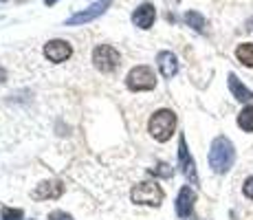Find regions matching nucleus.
<instances>
[{
	"label": "nucleus",
	"instance_id": "f257e3e1",
	"mask_svg": "<svg viewBox=\"0 0 253 220\" xmlns=\"http://www.w3.org/2000/svg\"><path fill=\"white\" fill-rule=\"evenodd\" d=\"M209 168L216 174H227L231 170V165L236 163V148L227 136H216L211 141V148H209Z\"/></svg>",
	"mask_w": 253,
	"mask_h": 220
},
{
	"label": "nucleus",
	"instance_id": "f03ea898",
	"mask_svg": "<svg viewBox=\"0 0 253 220\" xmlns=\"http://www.w3.org/2000/svg\"><path fill=\"white\" fill-rule=\"evenodd\" d=\"M174 128H176V115H174L172 110H168V108L157 110L152 117H150V121H148L150 134H152L157 141H161V143H165V141L172 139Z\"/></svg>",
	"mask_w": 253,
	"mask_h": 220
},
{
	"label": "nucleus",
	"instance_id": "7ed1b4c3",
	"mask_svg": "<svg viewBox=\"0 0 253 220\" xmlns=\"http://www.w3.org/2000/svg\"><path fill=\"white\" fill-rule=\"evenodd\" d=\"M130 198H132L137 205H150V207H159V205L163 203V189H161V185L145 180V183L134 185L132 192H130Z\"/></svg>",
	"mask_w": 253,
	"mask_h": 220
},
{
	"label": "nucleus",
	"instance_id": "20e7f679",
	"mask_svg": "<svg viewBox=\"0 0 253 220\" xmlns=\"http://www.w3.org/2000/svg\"><path fill=\"white\" fill-rule=\"evenodd\" d=\"M126 86L134 92L152 90V88L157 86V75H154V71L150 66H143V64L134 66L132 71L128 73V77H126Z\"/></svg>",
	"mask_w": 253,
	"mask_h": 220
},
{
	"label": "nucleus",
	"instance_id": "39448f33",
	"mask_svg": "<svg viewBox=\"0 0 253 220\" xmlns=\"http://www.w3.org/2000/svg\"><path fill=\"white\" fill-rule=\"evenodd\" d=\"M119 51L110 44H99L92 51V64H95L97 71L101 73H113L117 66H119Z\"/></svg>",
	"mask_w": 253,
	"mask_h": 220
},
{
	"label": "nucleus",
	"instance_id": "423d86ee",
	"mask_svg": "<svg viewBox=\"0 0 253 220\" xmlns=\"http://www.w3.org/2000/svg\"><path fill=\"white\" fill-rule=\"evenodd\" d=\"M113 4V0H99V2L90 4L88 9H82V11L73 13V16L66 20V24L69 27H80V24H86V22H92L95 18L104 16L106 11H108V7Z\"/></svg>",
	"mask_w": 253,
	"mask_h": 220
},
{
	"label": "nucleus",
	"instance_id": "0eeeda50",
	"mask_svg": "<svg viewBox=\"0 0 253 220\" xmlns=\"http://www.w3.org/2000/svg\"><path fill=\"white\" fill-rule=\"evenodd\" d=\"M178 168H181L183 176L189 180L192 185H198V174H196V163H194V156L189 154L187 150V141H185V136L181 134V139H178Z\"/></svg>",
	"mask_w": 253,
	"mask_h": 220
},
{
	"label": "nucleus",
	"instance_id": "6e6552de",
	"mask_svg": "<svg viewBox=\"0 0 253 220\" xmlns=\"http://www.w3.org/2000/svg\"><path fill=\"white\" fill-rule=\"evenodd\" d=\"M73 55V46L66 40H51L44 44V57L53 64H62Z\"/></svg>",
	"mask_w": 253,
	"mask_h": 220
},
{
	"label": "nucleus",
	"instance_id": "1a4fd4ad",
	"mask_svg": "<svg viewBox=\"0 0 253 220\" xmlns=\"http://www.w3.org/2000/svg\"><path fill=\"white\" fill-rule=\"evenodd\" d=\"M157 20V9L152 2H141L132 11V24L139 29H150Z\"/></svg>",
	"mask_w": 253,
	"mask_h": 220
},
{
	"label": "nucleus",
	"instance_id": "9d476101",
	"mask_svg": "<svg viewBox=\"0 0 253 220\" xmlns=\"http://www.w3.org/2000/svg\"><path fill=\"white\" fill-rule=\"evenodd\" d=\"M194 203H196V192H194L189 185H185L176 196V214L181 218H189L194 212Z\"/></svg>",
	"mask_w": 253,
	"mask_h": 220
},
{
	"label": "nucleus",
	"instance_id": "9b49d317",
	"mask_svg": "<svg viewBox=\"0 0 253 220\" xmlns=\"http://www.w3.org/2000/svg\"><path fill=\"white\" fill-rule=\"evenodd\" d=\"M64 194V185L60 180H42L36 189H33V200H48V198H60Z\"/></svg>",
	"mask_w": 253,
	"mask_h": 220
},
{
	"label": "nucleus",
	"instance_id": "f8f14e48",
	"mask_svg": "<svg viewBox=\"0 0 253 220\" xmlns=\"http://www.w3.org/2000/svg\"><path fill=\"white\" fill-rule=\"evenodd\" d=\"M157 64H159L161 75L168 77V80H172V77L178 73V60H176V55H174L172 51H161V53H159V55H157Z\"/></svg>",
	"mask_w": 253,
	"mask_h": 220
},
{
	"label": "nucleus",
	"instance_id": "ddd939ff",
	"mask_svg": "<svg viewBox=\"0 0 253 220\" xmlns=\"http://www.w3.org/2000/svg\"><path fill=\"white\" fill-rule=\"evenodd\" d=\"M227 80H229V90H231V95L236 97L238 101H245V104H247V101H253V90H249V88H247L240 80H238L236 73H229V77H227Z\"/></svg>",
	"mask_w": 253,
	"mask_h": 220
},
{
	"label": "nucleus",
	"instance_id": "4468645a",
	"mask_svg": "<svg viewBox=\"0 0 253 220\" xmlns=\"http://www.w3.org/2000/svg\"><path fill=\"white\" fill-rule=\"evenodd\" d=\"M236 57L240 64L253 68V44L251 42H242L236 46Z\"/></svg>",
	"mask_w": 253,
	"mask_h": 220
},
{
	"label": "nucleus",
	"instance_id": "2eb2a0df",
	"mask_svg": "<svg viewBox=\"0 0 253 220\" xmlns=\"http://www.w3.org/2000/svg\"><path fill=\"white\" fill-rule=\"evenodd\" d=\"M185 22H187V27H192L196 33H205L207 22H205V18H203V13L187 11V13H185Z\"/></svg>",
	"mask_w": 253,
	"mask_h": 220
},
{
	"label": "nucleus",
	"instance_id": "dca6fc26",
	"mask_svg": "<svg viewBox=\"0 0 253 220\" xmlns=\"http://www.w3.org/2000/svg\"><path fill=\"white\" fill-rule=\"evenodd\" d=\"M238 126L245 132H253V106H245L238 115Z\"/></svg>",
	"mask_w": 253,
	"mask_h": 220
},
{
	"label": "nucleus",
	"instance_id": "f3484780",
	"mask_svg": "<svg viewBox=\"0 0 253 220\" xmlns=\"http://www.w3.org/2000/svg\"><path fill=\"white\" fill-rule=\"evenodd\" d=\"M150 174H152V176H161V178H172L174 170L169 168L168 163H159V165H154V168L150 170Z\"/></svg>",
	"mask_w": 253,
	"mask_h": 220
},
{
	"label": "nucleus",
	"instance_id": "a211bd4d",
	"mask_svg": "<svg viewBox=\"0 0 253 220\" xmlns=\"http://www.w3.org/2000/svg\"><path fill=\"white\" fill-rule=\"evenodd\" d=\"M2 220H22V212H20V209L4 207L2 209Z\"/></svg>",
	"mask_w": 253,
	"mask_h": 220
},
{
	"label": "nucleus",
	"instance_id": "6ab92c4d",
	"mask_svg": "<svg viewBox=\"0 0 253 220\" xmlns=\"http://www.w3.org/2000/svg\"><path fill=\"white\" fill-rule=\"evenodd\" d=\"M242 194H245L249 200H253V176L245 180V185H242Z\"/></svg>",
	"mask_w": 253,
	"mask_h": 220
},
{
	"label": "nucleus",
	"instance_id": "aec40b11",
	"mask_svg": "<svg viewBox=\"0 0 253 220\" xmlns=\"http://www.w3.org/2000/svg\"><path fill=\"white\" fill-rule=\"evenodd\" d=\"M48 220H73L66 212H51L48 214Z\"/></svg>",
	"mask_w": 253,
	"mask_h": 220
},
{
	"label": "nucleus",
	"instance_id": "412c9836",
	"mask_svg": "<svg viewBox=\"0 0 253 220\" xmlns=\"http://www.w3.org/2000/svg\"><path fill=\"white\" fill-rule=\"evenodd\" d=\"M4 82H7V71H4V68L0 66V86H2Z\"/></svg>",
	"mask_w": 253,
	"mask_h": 220
},
{
	"label": "nucleus",
	"instance_id": "4be33fe9",
	"mask_svg": "<svg viewBox=\"0 0 253 220\" xmlns=\"http://www.w3.org/2000/svg\"><path fill=\"white\" fill-rule=\"evenodd\" d=\"M57 2V0H44V4H46V7H53V4H55Z\"/></svg>",
	"mask_w": 253,
	"mask_h": 220
},
{
	"label": "nucleus",
	"instance_id": "5701e85b",
	"mask_svg": "<svg viewBox=\"0 0 253 220\" xmlns=\"http://www.w3.org/2000/svg\"><path fill=\"white\" fill-rule=\"evenodd\" d=\"M168 2H178V0H168Z\"/></svg>",
	"mask_w": 253,
	"mask_h": 220
},
{
	"label": "nucleus",
	"instance_id": "b1692460",
	"mask_svg": "<svg viewBox=\"0 0 253 220\" xmlns=\"http://www.w3.org/2000/svg\"><path fill=\"white\" fill-rule=\"evenodd\" d=\"M16 2H27V0H16Z\"/></svg>",
	"mask_w": 253,
	"mask_h": 220
}]
</instances>
